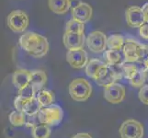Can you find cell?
I'll use <instances>...</instances> for the list:
<instances>
[{
    "label": "cell",
    "instance_id": "16",
    "mask_svg": "<svg viewBox=\"0 0 148 138\" xmlns=\"http://www.w3.org/2000/svg\"><path fill=\"white\" fill-rule=\"evenodd\" d=\"M51 11L57 15H64L71 9V0H48Z\"/></svg>",
    "mask_w": 148,
    "mask_h": 138
},
{
    "label": "cell",
    "instance_id": "15",
    "mask_svg": "<svg viewBox=\"0 0 148 138\" xmlns=\"http://www.w3.org/2000/svg\"><path fill=\"white\" fill-rule=\"evenodd\" d=\"M104 58L108 65L117 66L122 65L125 63V58L122 51L117 50H106L104 52Z\"/></svg>",
    "mask_w": 148,
    "mask_h": 138
},
{
    "label": "cell",
    "instance_id": "5",
    "mask_svg": "<svg viewBox=\"0 0 148 138\" xmlns=\"http://www.w3.org/2000/svg\"><path fill=\"white\" fill-rule=\"evenodd\" d=\"M38 115L40 124H47L49 126H56L63 121L64 111L60 106L53 104L42 108Z\"/></svg>",
    "mask_w": 148,
    "mask_h": 138
},
{
    "label": "cell",
    "instance_id": "25",
    "mask_svg": "<svg viewBox=\"0 0 148 138\" xmlns=\"http://www.w3.org/2000/svg\"><path fill=\"white\" fill-rule=\"evenodd\" d=\"M18 96L29 100L36 97V90L34 89L32 85H28L27 87L18 90Z\"/></svg>",
    "mask_w": 148,
    "mask_h": 138
},
{
    "label": "cell",
    "instance_id": "32",
    "mask_svg": "<svg viewBox=\"0 0 148 138\" xmlns=\"http://www.w3.org/2000/svg\"><path fill=\"white\" fill-rule=\"evenodd\" d=\"M81 2H82L81 0H71V9L77 7Z\"/></svg>",
    "mask_w": 148,
    "mask_h": 138
},
{
    "label": "cell",
    "instance_id": "13",
    "mask_svg": "<svg viewBox=\"0 0 148 138\" xmlns=\"http://www.w3.org/2000/svg\"><path fill=\"white\" fill-rule=\"evenodd\" d=\"M72 12V19L78 20L82 23H86L92 19L93 8L88 3L81 2L77 7L71 9Z\"/></svg>",
    "mask_w": 148,
    "mask_h": 138
},
{
    "label": "cell",
    "instance_id": "12",
    "mask_svg": "<svg viewBox=\"0 0 148 138\" xmlns=\"http://www.w3.org/2000/svg\"><path fill=\"white\" fill-rule=\"evenodd\" d=\"M63 43L65 48L69 50L84 49L86 43L85 33H70L64 32L63 36Z\"/></svg>",
    "mask_w": 148,
    "mask_h": 138
},
{
    "label": "cell",
    "instance_id": "23",
    "mask_svg": "<svg viewBox=\"0 0 148 138\" xmlns=\"http://www.w3.org/2000/svg\"><path fill=\"white\" fill-rule=\"evenodd\" d=\"M42 109V105L40 104L39 100H37L36 97H35V98L28 100L26 106H25L24 112L27 115H37L39 114V112Z\"/></svg>",
    "mask_w": 148,
    "mask_h": 138
},
{
    "label": "cell",
    "instance_id": "21",
    "mask_svg": "<svg viewBox=\"0 0 148 138\" xmlns=\"http://www.w3.org/2000/svg\"><path fill=\"white\" fill-rule=\"evenodd\" d=\"M32 135L33 138H49L51 135L50 126L44 124H40L32 128Z\"/></svg>",
    "mask_w": 148,
    "mask_h": 138
},
{
    "label": "cell",
    "instance_id": "28",
    "mask_svg": "<svg viewBox=\"0 0 148 138\" xmlns=\"http://www.w3.org/2000/svg\"><path fill=\"white\" fill-rule=\"evenodd\" d=\"M139 100L142 101V103L148 105V85L143 86L139 91Z\"/></svg>",
    "mask_w": 148,
    "mask_h": 138
},
{
    "label": "cell",
    "instance_id": "19",
    "mask_svg": "<svg viewBox=\"0 0 148 138\" xmlns=\"http://www.w3.org/2000/svg\"><path fill=\"white\" fill-rule=\"evenodd\" d=\"M125 43V38L120 34H112L107 41V49L122 51Z\"/></svg>",
    "mask_w": 148,
    "mask_h": 138
},
{
    "label": "cell",
    "instance_id": "1",
    "mask_svg": "<svg viewBox=\"0 0 148 138\" xmlns=\"http://www.w3.org/2000/svg\"><path fill=\"white\" fill-rule=\"evenodd\" d=\"M19 46L34 58H42L49 51V42L46 37L37 32H28L19 38Z\"/></svg>",
    "mask_w": 148,
    "mask_h": 138
},
{
    "label": "cell",
    "instance_id": "4",
    "mask_svg": "<svg viewBox=\"0 0 148 138\" xmlns=\"http://www.w3.org/2000/svg\"><path fill=\"white\" fill-rule=\"evenodd\" d=\"M29 23L27 13L20 9L11 11L7 18L8 27L15 33H21L27 30Z\"/></svg>",
    "mask_w": 148,
    "mask_h": 138
},
{
    "label": "cell",
    "instance_id": "14",
    "mask_svg": "<svg viewBox=\"0 0 148 138\" xmlns=\"http://www.w3.org/2000/svg\"><path fill=\"white\" fill-rule=\"evenodd\" d=\"M32 78V71L26 69H18L12 76V83L19 90L30 83Z\"/></svg>",
    "mask_w": 148,
    "mask_h": 138
},
{
    "label": "cell",
    "instance_id": "24",
    "mask_svg": "<svg viewBox=\"0 0 148 138\" xmlns=\"http://www.w3.org/2000/svg\"><path fill=\"white\" fill-rule=\"evenodd\" d=\"M147 73L146 71L145 70V68L143 67V69L140 71V72L135 75L134 78L132 79H130V84L134 87V88H142L143 86H145V83L146 81V78H147Z\"/></svg>",
    "mask_w": 148,
    "mask_h": 138
},
{
    "label": "cell",
    "instance_id": "22",
    "mask_svg": "<svg viewBox=\"0 0 148 138\" xmlns=\"http://www.w3.org/2000/svg\"><path fill=\"white\" fill-rule=\"evenodd\" d=\"M70 33H85V23L71 19L65 25V32Z\"/></svg>",
    "mask_w": 148,
    "mask_h": 138
},
{
    "label": "cell",
    "instance_id": "20",
    "mask_svg": "<svg viewBox=\"0 0 148 138\" xmlns=\"http://www.w3.org/2000/svg\"><path fill=\"white\" fill-rule=\"evenodd\" d=\"M8 119L10 124L13 126L16 127H20L23 125H26V119H27V115L26 113L18 111H14L11 113L9 114Z\"/></svg>",
    "mask_w": 148,
    "mask_h": 138
},
{
    "label": "cell",
    "instance_id": "33",
    "mask_svg": "<svg viewBox=\"0 0 148 138\" xmlns=\"http://www.w3.org/2000/svg\"><path fill=\"white\" fill-rule=\"evenodd\" d=\"M143 66H144V68L146 71L147 76H148V57L144 61V62H143Z\"/></svg>",
    "mask_w": 148,
    "mask_h": 138
},
{
    "label": "cell",
    "instance_id": "10",
    "mask_svg": "<svg viewBox=\"0 0 148 138\" xmlns=\"http://www.w3.org/2000/svg\"><path fill=\"white\" fill-rule=\"evenodd\" d=\"M66 61L75 69H82L86 67L89 62L88 53L84 49L67 51Z\"/></svg>",
    "mask_w": 148,
    "mask_h": 138
},
{
    "label": "cell",
    "instance_id": "9",
    "mask_svg": "<svg viewBox=\"0 0 148 138\" xmlns=\"http://www.w3.org/2000/svg\"><path fill=\"white\" fill-rule=\"evenodd\" d=\"M109 65L99 59H91L85 67L86 74L88 78L95 80V82L101 79L108 72Z\"/></svg>",
    "mask_w": 148,
    "mask_h": 138
},
{
    "label": "cell",
    "instance_id": "8",
    "mask_svg": "<svg viewBox=\"0 0 148 138\" xmlns=\"http://www.w3.org/2000/svg\"><path fill=\"white\" fill-rule=\"evenodd\" d=\"M126 89L119 83H112L104 87V98L112 104H119L125 99Z\"/></svg>",
    "mask_w": 148,
    "mask_h": 138
},
{
    "label": "cell",
    "instance_id": "7",
    "mask_svg": "<svg viewBox=\"0 0 148 138\" xmlns=\"http://www.w3.org/2000/svg\"><path fill=\"white\" fill-rule=\"evenodd\" d=\"M107 41L108 38L102 32L95 30L90 32L86 38V44L92 53L100 54L107 50Z\"/></svg>",
    "mask_w": 148,
    "mask_h": 138
},
{
    "label": "cell",
    "instance_id": "3",
    "mask_svg": "<svg viewBox=\"0 0 148 138\" xmlns=\"http://www.w3.org/2000/svg\"><path fill=\"white\" fill-rule=\"evenodd\" d=\"M68 89L71 98L78 102L88 100L92 94V86L88 80L83 78L72 80Z\"/></svg>",
    "mask_w": 148,
    "mask_h": 138
},
{
    "label": "cell",
    "instance_id": "2",
    "mask_svg": "<svg viewBox=\"0 0 148 138\" xmlns=\"http://www.w3.org/2000/svg\"><path fill=\"white\" fill-rule=\"evenodd\" d=\"M122 53L125 62L143 64L148 57V45L134 39H125Z\"/></svg>",
    "mask_w": 148,
    "mask_h": 138
},
{
    "label": "cell",
    "instance_id": "26",
    "mask_svg": "<svg viewBox=\"0 0 148 138\" xmlns=\"http://www.w3.org/2000/svg\"><path fill=\"white\" fill-rule=\"evenodd\" d=\"M28 102V100L22 98V97L20 96H18L15 98L14 100V107L16 111H21V112H24V109H25V106H26ZM25 113V112H24Z\"/></svg>",
    "mask_w": 148,
    "mask_h": 138
},
{
    "label": "cell",
    "instance_id": "11",
    "mask_svg": "<svg viewBox=\"0 0 148 138\" xmlns=\"http://www.w3.org/2000/svg\"><path fill=\"white\" fill-rule=\"evenodd\" d=\"M126 22L131 28H140L145 22L142 8L138 6H132L126 9L125 12Z\"/></svg>",
    "mask_w": 148,
    "mask_h": 138
},
{
    "label": "cell",
    "instance_id": "31",
    "mask_svg": "<svg viewBox=\"0 0 148 138\" xmlns=\"http://www.w3.org/2000/svg\"><path fill=\"white\" fill-rule=\"evenodd\" d=\"M72 138H92V136L88 133H79V134L73 135Z\"/></svg>",
    "mask_w": 148,
    "mask_h": 138
},
{
    "label": "cell",
    "instance_id": "17",
    "mask_svg": "<svg viewBox=\"0 0 148 138\" xmlns=\"http://www.w3.org/2000/svg\"><path fill=\"white\" fill-rule=\"evenodd\" d=\"M47 82V76L42 70H33L32 71V78H30V83L34 89L36 90V93L40 89L44 88L45 84Z\"/></svg>",
    "mask_w": 148,
    "mask_h": 138
},
{
    "label": "cell",
    "instance_id": "29",
    "mask_svg": "<svg viewBox=\"0 0 148 138\" xmlns=\"http://www.w3.org/2000/svg\"><path fill=\"white\" fill-rule=\"evenodd\" d=\"M139 34L144 40L148 41V22H145L139 28Z\"/></svg>",
    "mask_w": 148,
    "mask_h": 138
},
{
    "label": "cell",
    "instance_id": "27",
    "mask_svg": "<svg viewBox=\"0 0 148 138\" xmlns=\"http://www.w3.org/2000/svg\"><path fill=\"white\" fill-rule=\"evenodd\" d=\"M40 124V122L38 114L37 115H27V119H26L27 127H32V128H33V127L37 126Z\"/></svg>",
    "mask_w": 148,
    "mask_h": 138
},
{
    "label": "cell",
    "instance_id": "6",
    "mask_svg": "<svg viewBox=\"0 0 148 138\" xmlns=\"http://www.w3.org/2000/svg\"><path fill=\"white\" fill-rule=\"evenodd\" d=\"M119 133L121 138H143L145 130L140 122L130 119L122 122Z\"/></svg>",
    "mask_w": 148,
    "mask_h": 138
},
{
    "label": "cell",
    "instance_id": "18",
    "mask_svg": "<svg viewBox=\"0 0 148 138\" xmlns=\"http://www.w3.org/2000/svg\"><path fill=\"white\" fill-rule=\"evenodd\" d=\"M36 98L39 100L40 104L42 105V108L48 107L53 104L54 101V95L53 92L49 89H42L36 93Z\"/></svg>",
    "mask_w": 148,
    "mask_h": 138
},
{
    "label": "cell",
    "instance_id": "30",
    "mask_svg": "<svg viewBox=\"0 0 148 138\" xmlns=\"http://www.w3.org/2000/svg\"><path fill=\"white\" fill-rule=\"evenodd\" d=\"M142 11H143V14H144L145 22H148V2L142 6Z\"/></svg>",
    "mask_w": 148,
    "mask_h": 138
}]
</instances>
